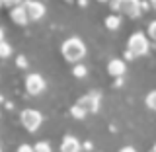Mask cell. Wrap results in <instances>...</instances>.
Instances as JSON below:
<instances>
[{"label": "cell", "instance_id": "1", "mask_svg": "<svg viewBox=\"0 0 156 152\" xmlns=\"http://www.w3.org/2000/svg\"><path fill=\"white\" fill-rule=\"evenodd\" d=\"M61 53H62V57H65L68 62L78 65V62L86 57V45H84V41H82L80 37H68L66 41L62 43Z\"/></svg>", "mask_w": 156, "mask_h": 152}, {"label": "cell", "instance_id": "2", "mask_svg": "<svg viewBox=\"0 0 156 152\" xmlns=\"http://www.w3.org/2000/svg\"><path fill=\"white\" fill-rule=\"evenodd\" d=\"M148 49H150V43H148V39H146V35H144V33H140V31H136V33H133V35L129 37L125 57L127 58L143 57V55L148 53Z\"/></svg>", "mask_w": 156, "mask_h": 152}, {"label": "cell", "instance_id": "3", "mask_svg": "<svg viewBox=\"0 0 156 152\" xmlns=\"http://www.w3.org/2000/svg\"><path fill=\"white\" fill-rule=\"evenodd\" d=\"M111 6H113V10L129 18H139L143 4H140V0H111Z\"/></svg>", "mask_w": 156, "mask_h": 152}, {"label": "cell", "instance_id": "4", "mask_svg": "<svg viewBox=\"0 0 156 152\" xmlns=\"http://www.w3.org/2000/svg\"><path fill=\"white\" fill-rule=\"evenodd\" d=\"M20 121H22V125L26 127L29 133H35L43 123V115L37 109H23L22 115H20Z\"/></svg>", "mask_w": 156, "mask_h": 152}, {"label": "cell", "instance_id": "5", "mask_svg": "<svg viewBox=\"0 0 156 152\" xmlns=\"http://www.w3.org/2000/svg\"><path fill=\"white\" fill-rule=\"evenodd\" d=\"M26 90H27V94H31V96H39L43 90H45V78H43L41 74H37V72L27 74V78H26Z\"/></svg>", "mask_w": 156, "mask_h": 152}, {"label": "cell", "instance_id": "6", "mask_svg": "<svg viewBox=\"0 0 156 152\" xmlns=\"http://www.w3.org/2000/svg\"><path fill=\"white\" fill-rule=\"evenodd\" d=\"M23 6L27 10V16L31 22H37V19H41L43 16L47 14V8L43 2H39V0H26L23 2Z\"/></svg>", "mask_w": 156, "mask_h": 152}, {"label": "cell", "instance_id": "7", "mask_svg": "<svg viewBox=\"0 0 156 152\" xmlns=\"http://www.w3.org/2000/svg\"><path fill=\"white\" fill-rule=\"evenodd\" d=\"M76 104L82 105L88 113H96V111L100 109V94H98V92H90V94L82 96Z\"/></svg>", "mask_w": 156, "mask_h": 152}, {"label": "cell", "instance_id": "8", "mask_svg": "<svg viewBox=\"0 0 156 152\" xmlns=\"http://www.w3.org/2000/svg\"><path fill=\"white\" fill-rule=\"evenodd\" d=\"M10 19H12L16 26H26V23L29 22V16H27V10L26 6H16V8H12L10 10Z\"/></svg>", "mask_w": 156, "mask_h": 152}, {"label": "cell", "instance_id": "9", "mask_svg": "<svg viewBox=\"0 0 156 152\" xmlns=\"http://www.w3.org/2000/svg\"><path fill=\"white\" fill-rule=\"evenodd\" d=\"M107 72H109L111 76H115V78H121L127 72L125 61H121V58H111V61L107 62Z\"/></svg>", "mask_w": 156, "mask_h": 152}, {"label": "cell", "instance_id": "10", "mask_svg": "<svg viewBox=\"0 0 156 152\" xmlns=\"http://www.w3.org/2000/svg\"><path fill=\"white\" fill-rule=\"evenodd\" d=\"M80 150H82V144H80V140H78L76 136L66 135L65 139H62V143H61V152H80Z\"/></svg>", "mask_w": 156, "mask_h": 152}, {"label": "cell", "instance_id": "11", "mask_svg": "<svg viewBox=\"0 0 156 152\" xmlns=\"http://www.w3.org/2000/svg\"><path fill=\"white\" fill-rule=\"evenodd\" d=\"M70 113H72V117H74V119H84V117L88 115V111H86V109H84L82 105L74 104V105L70 107Z\"/></svg>", "mask_w": 156, "mask_h": 152}, {"label": "cell", "instance_id": "12", "mask_svg": "<svg viewBox=\"0 0 156 152\" xmlns=\"http://www.w3.org/2000/svg\"><path fill=\"white\" fill-rule=\"evenodd\" d=\"M105 26H107V29H117L121 26V18L115 16V14H111V16L105 18Z\"/></svg>", "mask_w": 156, "mask_h": 152}, {"label": "cell", "instance_id": "13", "mask_svg": "<svg viewBox=\"0 0 156 152\" xmlns=\"http://www.w3.org/2000/svg\"><path fill=\"white\" fill-rule=\"evenodd\" d=\"M12 57V45L6 41H0V58H8Z\"/></svg>", "mask_w": 156, "mask_h": 152}, {"label": "cell", "instance_id": "14", "mask_svg": "<svg viewBox=\"0 0 156 152\" xmlns=\"http://www.w3.org/2000/svg\"><path fill=\"white\" fill-rule=\"evenodd\" d=\"M144 104H146V107H148V109H152V111H156V90H152V92H148V96H146Z\"/></svg>", "mask_w": 156, "mask_h": 152}, {"label": "cell", "instance_id": "15", "mask_svg": "<svg viewBox=\"0 0 156 152\" xmlns=\"http://www.w3.org/2000/svg\"><path fill=\"white\" fill-rule=\"evenodd\" d=\"M88 72V68L84 65H74V68H72V74H74L76 78H84Z\"/></svg>", "mask_w": 156, "mask_h": 152}, {"label": "cell", "instance_id": "16", "mask_svg": "<svg viewBox=\"0 0 156 152\" xmlns=\"http://www.w3.org/2000/svg\"><path fill=\"white\" fill-rule=\"evenodd\" d=\"M33 150H35V152H53L51 150V144L45 143V140H39V143L33 146Z\"/></svg>", "mask_w": 156, "mask_h": 152}, {"label": "cell", "instance_id": "17", "mask_svg": "<svg viewBox=\"0 0 156 152\" xmlns=\"http://www.w3.org/2000/svg\"><path fill=\"white\" fill-rule=\"evenodd\" d=\"M22 2H23V0H2V4H4V6H8L10 10L16 8V6H22Z\"/></svg>", "mask_w": 156, "mask_h": 152}, {"label": "cell", "instance_id": "18", "mask_svg": "<svg viewBox=\"0 0 156 152\" xmlns=\"http://www.w3.org/2000/svg\"><path fill=\"white\" fill-rule=\"evenodd\" d=\"M148 37L152 39V41H156V19L150 22V26H148Z\"/></svg>", "mask_w": 156, "mask_h": 152}, {"label": "cell", "instance_id": "19", "mask_svg": "<svg viewBox=\"0 0 156 152\" xmlns=\"http://www.w3.org/2000/svg\"><path fill=\"white\" fill-rule=\"evenodd\" d=\"M16 65H18L20 68H26V66H27V58L23 57V55H20V57L16 58Z\"/></svg>", "mask_w": 156, "mask_h": 152}, {"label": "cell", "instance_id": "20", "mask_svg": "<svg viewBox=\"0 0 156 152\" xmlns=\"http://www.w3.org/2000/svg\"><path fill=\"white\" fill-rule=\"evenodd\" d=\"M16 152H35V150H33V146H29V144H20Z\"/></svg>", "mask_w": 156, "mask_h": 152}, {"label": "cell", "instance_id": "21", "mask_svg": "<svg viewBox=\"0 0 156 152\" xmlns=\"http://www.w3.org/2000/svg\"><path fill=\"white\" fill-rule=\"evenodd\" d=\"M119 152H136V150L133 148V146H123V148H121Z\"/></svg>", "mask_w": 156, "mask_h": 152}, {"label": "cell", "instance_id": "22", "mask_svg": "<svg viewBox=\"0 0 156 152\" xmlns=\"http://www.w3.org/2000/svg\"><path fill=\"white\" fill-rule=\"evenodd\" d=\"M0 41H4V27H0Z\"/></svg>", "mask_w": 156, "mask_h": 152}, {"label": "cell", "instance_id": "23", "mask_svg": "<svg viewBox=\"0 0 156 152\" xmlns=\"http://www.w3.org/2000/svg\"><path fill=\"white\" fill-rule=\"evenodd\" d=\"M78 4H80V6H86V4H88V0H78Z\"/></svg>", "mask_w": 156, "mask_h": 152}, {"label": "cell", "instance_id": "24", "mask_svg": "<svg viewBox=\"0 0 156 152\" xmlns=\"http://www.w3.org/2000/svg\"><path fill=\"white\" fill-rule=\"evenodd\" d=\"M150 4H152V8L156 10V0H150Z\"/></svg>", "mask_w": 156, "mask_h": 152}, {"label": "cell", "instance_id": "25", "mask_svg": "<svg viewBox=\"0 0 156 152\" xmlns=\"http://www.w3.org/2000/svg\"><path fill=\"white\" fill-rule=\"evenodd\" d=\"M98 2H109V0H98Z\"/></svg>", "mask_w": 156, "mask_h": 152}, {"label": "cell", "instance_id": "26", "mask_svg": "<svg viewBox=\"0 0 156 152\" xmlns=\"http://www.w3.org/2000/svg\"><path fill=\"white\" fill-rule=\"evenodd\" d=\"M152 152H156V144H154V148H152Z\"/></svg>", "mask_w": 156, "mask_h": 152}, {"label": "cell", "instance_id": "27", "mask_svg": "<svg viewBox=\"0 0 156 152\" xmlns=\"http://www.w3.org/2000/svg\"><path fill=\"white\" fill-rule=\"evenodd\" d=\"M0 6H4V4H2V0H0Z\"/></svg>", "mask_w": 156, "mask_h": 152}, {"label": "cell", "instance_id": "28", "mask_svg": "<svg viewBox=\"0 0 156 152\" xmlns=\"http://www.w3.org/2000/svg\"><path fill=\"white\" fill-rule=\"evenodd\" d=\"M0 152H2V148H0Z\"/></svg>", "mask_w": 156, "mask_h": 152}]
</instances>
